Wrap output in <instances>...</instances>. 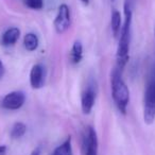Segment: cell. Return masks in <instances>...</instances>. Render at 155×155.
Instances as JSON below:
<instances>
[{"mask_svg": "<svg viewBox=\"0 0 155 155\" xmlns=\"http://www.w3.org/2000/svg\"><path fill=\"white\" fill-rule=\"evenodd\" d=\"M124 21L121 27L120 34H119L118 47H117L116 61L117 65L120 70L123 71L127 61H129L130 53V43H131V29H132V0H125L124 2Z\"/></svg>", "mask_w": 155, "mask_h": 155, "instance_id": "obj_1", "label": "cell"}, {"mask_svg": "<svg viewBox=\"0 0 155 155\" xmlns=\"http://www.w3.org/2000/svg\"><path fill=\"white\" fill-rule=\"evenodd\" d=\"M110 87L115 105L121 114L125 115L130 103V91L122 78V70L118 67H115L110 73Z\"/></svg>", "mask_w": 155, "mask_h": 155, "instance_id": "obj_2", "label": "cell"}, {"mask_svg": "<svg viewBox=\"0 0 155 155\" xmlns=\"http://www.w3.org/2000/svg\"><path fill=\"white\" fill-rule=\"evenodd\" d=\"M143 120L147 124H152L155 120V68L147 81L143 98Z\"/></svg>", "mask_w": 155, "mask_h": 155, "instance_id": "obj_3", "label": "cell"}, {"mask_svg": "<svg viewBox=\"0 0 155 155\" xmlns=\"http://www.w3.org/2000/svg\"><path fill=\"white\" fill-rule=\"evenodd\" d=\"M98 136L97 132L91 125H87L82 132L81 152L82 155H98Z\"/></svg>", "mask_w": 155, "mask_h": 155, "instance_id": "obj_4", "label": "cell"}, {"mask_svg": "<svg viewBox=\"0 0 155 155\" xmlns=\"http://www.w3.org/2000/svg\"><path fill=\"white\" fill-rule=\"evenodd\" d=\"M71 24L70 18V9L66 3H63L58 7V14L54 19V29L58 34H64L69 29Z\"/></svg>", "mask_w": 155, "mask_h": 155, "instance_id": "obj_5", "label": "cell"}, {"mask_svg": "<svg viewBox=\"0 0 155 155\" xmlns=\"http://www.w3.org/2000/svg\"><path fill=\"white\" fill-rule=\"evenodd\" d=\"M25 101H26V96L22 91H11L3 97L1 106L5 110H16L24 105Z\"/></svg>", "mask_w": 155, "mask_h": 155, "instance_id": "obj_6", "label": "cell"}, {"mask_svg": "<svg viewBox=\"0 0 155 155\" xmlns=\"http://www.w3.org/2000/svg\"><path fill=\"white\" fill-rule=\"evenodd\" d=\"M96 102V91L91 85L87 86V88L83 91L81 97V108L83 114L89 115L91 113Z\"/></svg>", "mask_w": 155, "mask_h": 155, "instance_id": "obj_7", "label": "cell"}, {"mask_svg": "<svg viewBox=\"0 0 155 155\" xmlns=\"http://www.w3.org/2000/svg\"><path fill=\"white\" fill-rule=\"evenodd\" d=\"M45 78H44V67L41 64H35L30 71V84L32 88L39 89L44 86Z\"/></svg>", "mask_w": 155, "mask_h": 155, "instance_id": "obj_8", "label": "cell"}, {"mask_svg": "<svg viewBox=\"0 0 155 155\" xmlns=\"http://www.w3.org/2000/svg\"><path fill=\"white\" fill-rule=\"evenodd\" d=\"M20 36V30L16 27L10 28L5 31L1 36V45L9 47V46H13L17 43Z\"/></svg>", "mask_w": 155, "mask_h": 155, "instance_id": "obj_9", "label": "cell"}, {"mask_svg": "<svg viewBox=\"0 0 155 155\" xmlns=\"http://www.w3.org/2000/svg\"><path fill=\"white\" fill-rule=\"evenodd\" d=\"M83 58V46L82 43L75 41L69 52V61L72 65H78Z\"/></svg>", "mask_w": 155, "mask_h": 155, "instance_id": "obj_10", "label": "cell"}, {"mask_svg": "<svg viewBox=\"0 0 155 155\" xmlns=\"http://www.w3.org/2000/svg\"><path fill=\"white\" fill-rule=\"evenodd\" d=\"M112 19H110V26H112V32L114 37H118L120 34L121 27H122V20H121V14L119 11L114 10L112 12Z\"/></svg>", "mask_w": 155, "mask_h": 155, "instance_id": "obj_11", "label": "cell"}, {"mask_svg": "<svg viewBox=\"0 0 155 155\" xmlns=\"http://www.w3.org/2000/svg\"><path fill=\"white\" fill-rule=\"evenodd\" d=\"M51 155H73L72 154V146H71V137L66 138L63 143L54 149Z\"/></svg>", "mask_w": 155, "mask_h": 155, "instance_id": "obj_12", "label": "cell"}, {"mask_svg": "<svg viewBox=\"0 0 155 155\" xmlns=\"http://www.w3.org/2000/svg\"><path fill=\"white\" fill-rule=\"evenodd\" d=\"M39 45L38 37L34 33H28L24 37V46L28 51H35Z\"/></svg>", "mask_w": 155, "mask_h": 155, "instance_id": "obj_13", "label": "cell"}, {"mask_svg": "<svg viewBox=\"0 0 155 155\" xmlns=\"http://www.w3.org/2000/svg\"><path fill=\"white\" fill-rule=\"evenodd\" d=\"M27 132V125L24 122H16L11 129V137L16 139V138H21Z\"/></svg>", "mask_w": 155, "mask_h": 155, "instance_id": "obj_14", "label": "cell"}, {"mask_svg": "<svg viewBox=\"0 0 155 155\" xmlns=\"http://www.w3.org/2000/svg\"><path fill=\"white\" fill-rule=\"evenodd\" d=\"M25 5L32 10H41L44 8V0H25Z\"/></svg>", "mask_w": 155, "mask_h": 155, "instance_id": "obj_15", "label": "cell"}, {"mask_svg": "<svg viewBox=\"0 0 155 155\" xmlns=\"http://www.w3.org/2000/svg\"><path fill=\"white\" fill-rule=\"evenodd\" d=\"M5 65H3L2 61L0 60V80L3 78L5 75Z\"/></svg>", "mask_w": 155, "mask_h": 155, "instance_id": "obj_16", "label": "cell"}, {"mask_svg": "<svg viewBox=\"0 0 155 155\" xmlns=\"http://www.w3.org/2000/svg\"><path fill=\"white\" fill-rule=\"evenodd\" d=\"M7 150H8V149H7V147H5V146H3V144H2V146H0V155H5V154H7Z\"/></svg>", "mask_w": 155, "mask_h": 155, "instance_id": "obj_17", "label": "cell"}, {"mask_svg": "<svg viewBox=\"0 0 155 155\" xmlns=\"http://www.w3.org/2000/svg\"><path fill=\"white\" fill-rule=\"evenodd\" d=\"M30 155H41V148L39 147H37V148H35L34 150L31 152Z\"/></svg>", "mask_w": 155, "mask_h": 155, "instance_id": "obj_18", "label": "cell"}, {"mask_svg": "<svg viewBox=\"0 0 155 155\" xmlns=\"http://www.w3.org/2000/svg\"><path fill=\"white\" fill-rule=\"evenodd\" d=\"M81 2L84 5H89V0H81Z\"/></svg>", "mask_w": 155, "mask_h": 155, "instance_id": "obj_19", "label": "cell"}]
</instances>
